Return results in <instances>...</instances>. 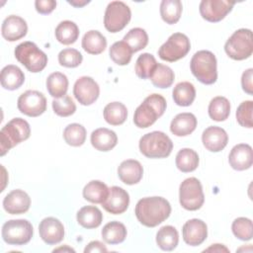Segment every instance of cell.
<instances>
[{
  "mask_svg": "<svg viewBox=\"0 0 253 253\" xmlns=\"http://www.w3.org/2000/svg\"><path fill=\"white\" fill-rule=\"evenodd\" d=\"M206 251H216V252L224 251V252H228L229 250L225 246H223L222 244H212V246H211L208 249H206L205 252Z\"/></svg>",
  "mask_w": 253,
  "mask_h": 253,
  "instance_id": "50",
  "label": "cell"
},
{
  "mask_svg": "<svg viewBox=\"0 0 253 253\" xmlns=\"http://www.w3.org/2000/svg\"><path fill=\"white\" fill-rule=\"evenodd\" d=\"M53 112L59 117H69L76 111V105L70 96L65 95L52 101Z\"/></svg>",
  "mask_w": 253,
  "mask_h": 253,
  "instance_id": "45",
  "label": "cell"
},
{
  "mask_svg": "<svg viewBox=\"0 0 253 253\" xmlns=\"http://www.w3.org/2000/svg\"><path fill=\"white\" fill-rule=\"evenodd\" d=\"M130 18L131 12L126 3L112 1L108 4L105 11L104 26L110 33H118L128 24Z\"/></svg>",
  "mask_w": 253,
  "mask_h": 253,
  "instance_id": "11",
  "label": "cell"
},
{
  "mask_svg": "<svg viewBox=\"0 0 253 253\" xmlns=\"http://www.w3.org/2000/svg\"><path fill=\"white\" fill-rule=\"evenodd\" d=\"M109 195L108 186L99 180H92L83 189V197L93 204H103Z\"/></svg>",
  "mask_w": 253,
  "mask_h": 253,
  "instance_id": "28",
  "label": "cell"
},
{
  "mask_svg": "<svg viewBox=\"0 0 253 253\" xmlns=\"http://www.w3.org/2000/svg\"><path fill=\"white\" fill-rule=\"evenodd\" d=\"M128 205V193L121 187L113 186L109 189V195L102 204V207L110 213L121 214L127 210Z\"/></svg>",
  "mask_w": 253,
  "mask_h": 253,
  "instance_id": "16",
  "label": "cell"
},
{
  "mask_svg": "<svg viewBox=\"0 0 253 253\" xmlns=\"http://www.w3.org/2000/svg\"><path fill=\"white\" fill-rule=\"evenodd\" d=\"M17 107L26 116L39 117L46 110V99L40 91L27 90L18 98Z\"/></svg>",
  "mask_w": 253,
  "mask_h": 253,
  "instance_id": "12",
  "label": "cell"
},
{
  "mask_svg": "<svg viewBox=\"0 0 253 253\" xmlns=\"http://www.w3.org/2000/svg\"><path fill=\"white\" fill-rule=\"evenodd\" d=\"M173 142L162 131H151L139 139V150L147 158H165L170 155Z\"/></svg>",
  "mask_w": 253,
  "mask_h": 253,
  "instance_id": "5",
  "label": "cell"
},
{
  "mask_svg": "<svg viewBox=\"0 0 253 253\" xmlns=\"http://www.w3.org/2000/svg\"><path fill=\"white\" fill-rule=\"evenodd\" d=\"M231 229L233 234L240 240L248 241L253 235L252 220L247 217H237L233 220Z\"/></svg>",
  "mask_w": 253,
  "mask_h": 253,
  "instance_id": "43",
  "label": "cell"
},
{
  "mask_svg": "<svg viewBox=\"0 0 253 253\" xmlns=\"http://www.w3.org/2000/svg\"><path fill=\"white\" fill-rule=\"evenodd\" d=\"M124 42H126L133 52L143 49L148 43V36L145 30L141 28H133L127 32L124 37Z\"/></svg>",
  "mask_w": 253,
  "mask_h": 253,
  "instance_id": "42",
  "label": "cell"
},
{
  "mask_svg": "<svg viewBox=\"0 0 253 253\" xmlns=\"http://www.w3.org/2000/svg\"><path fill=\"white\" fill-rule=\"evenodd\" d=\"M35 7L37 12L42 15H47L51 13L56 7V1L53 0H37L35 2Z\"/></svg>",
  "mask_w": 253,
  "mask_h": 253,
  "instance_id": "47",
  "label": "cell"
},
{
  "mask_svg": "<svg viewBox=\"0 0 253 253\" xmlns=\"http://www.w3.org/2000/svg\"><path fill=\"white\" fill-rule=\"evenodd\" d=\"M179 242V233L172 225L162 226L156 233V243L164 251L174 250Z\"/></svg>",
  "mask_w": 253,
  "mask_h": 253,
  "instance_id": "29",
  "label": "cell"
},
{
  "mask_svg": "<svg viewBox=\"0 0 253 253\" xmlns=\"http://www.w3.org/2000/svg\"><path fill=\"white\" fill-rule=\"evenodd\" d=\"M81 44L86 52L100 54L107 47V40L99 31L91 30L83 36Z\"/></svg>",
  "mask_w": 253,
  "mask_h": 253,
  "instance_id": "27",
  "label": "cell"
},
{
  "mask_svg": "<svg viewBox=\"0 0 253 253\" xmlns=\"http://www.w3.org/2000/svg\"><path fill=\"white\" fill-rule=\"evenodd\" d=\"M0 82L4 89L16 90L25 82L24 72L16 65L9 64L3 67L0 75Z\"/></svg>",
  "mask_w": 253,
  "mask_h": 253,
  "instance_id": "25",
  "label": "cell"
},
{
  "mask_svg": "<svg viewBox=\"0 0 253 253\" xmlns=\"http://www.w3.org/2000/svg\"><path fill=\"white\" fill-rule=\"evenodd\" d=\"M172 96L176 105L181 107H188L192 105L196 98V89L192 83L183 81L174 87Z\"/></svg>",
  "mask_w": 253,
  "mask_h": 253,
  "instance_id": "30",
  "label": "cell"
},
{
  "mask_svg": "<svg viewBox=\"0 0 253 253\" xmlns=\"http://www.w3.org/2000/svg\"><path fill=\"white\" fill-rule=\"evenodd\" d=\"M234 4L227 0H203L200 3V14L206 21L216 23L225 18Z\"/></svg>",
  "mask_w": 253,
  "mask_h": 253,
  "instance_id": "13",
  "label": "cell"
},
{
  "mask_svg": "<svg viewBox=\"0 0 253 253\" xmlns=\"http://www.w3.org/2000/svg\"><path fill=\"white\" fill-rule=\"evenodd\" d=\"M31 134V127L27 121L15 118L8 122L0 130V155L4 156L11 148L27 140Z\"/></svg>",
  "mask_w": 253,
  "mask_h": 253,
  "instance_id": "3",
  "label": "cell"
},
{
  "mask_svg": "<svg viewBox=\"0 0 253 253\" xmlns=\"http://www.w3.org/2000/svg\"><path fill=\"white\" fill-rule=\"evenodd\" d=\"M60 250H68V251H74L72 248H63V247H60V248L54 249V250H53V252H55V251H60Z\"/></svg>",
  "mask_w": 253,
  "mask_h": 253,
  "instance_id": "52",
  "label": "cell"
},
{
  "mask_svg": "<svg viewBox=\"0 0 253 253\" xmlns=\"http://www.w3.org/2000/svg\"><path fill=\"white\" fill-rule=\"evenodd\" d=\"M229 165L237 171L249 169L253 163L252 147L246 143H239L232 147L228 156Z\"/></svg>",
  "mask_w": 253,
  "mask_h": 253,
  "instance_id": "20",
  "label": "cell"
},
{
  "mask_svg": "<svg viewBox=\"0 0 253 253\" xmlns=\"http://www.w3.org/2000/svg\"><path fill=\"white\" fill-rule=\"evenodd\" d=\"M102 238L108 244L122 243L126 237V228L120 221L108 222L102 229Z\"/></svg>",
  "mask_w": 253,
  "mask_h": 253,
  "instance_id": "32",
  "label": "cell"
},
{
  "mask_svg": "<svg viewBox=\"0 0 253 253\" xmlns=\"http://www.w3.org/2000/svg\"><path fill=\"white\" fill-rule=\"evenodd\" d=\"M14 53L16 59L33 73L42 71L47 64V55L32 42L18 44Z\"/></svg>",
  "mask_w": 253,
  "mask_h": 253,
  "instance_id": "6",
  "label": "cell"
},
{
  "mask_svg": "<svg viewBox=\"0 0 253 253\" xmlns=\"http://www.w3.org/2000/svg\"><path fill=\"white\" fill-rule=\"evenodd\" d=\"M90 140L95 149L99 151H109L117 145L118 136L115 131L106 127H100L91 133Z\"/></svg>",
  "mask_w": 253,
  "mask_h": 253,
  "instance_id": "24",
  "label": "cell"
},
{
  "mask_svg": "<svg viewBox=\"0 0 253 253\" xmlns=\"http://www.w3.org/2000/svg\"><path fill=\"white\" fill-rule=\"evenodd\" d=\"M46 89L54 99L61 98L66 95L68 90V79L61 72H53L46 78Z\"/></svg>",
  "mask_w": 253,
  "mask_h": 253,
  "instance_id": "31",
  "label": "cell"
},
{
  "mask_svg": "<svg viewBox=\"0 0 253 253\" xmlns=\"http://www.w3.org/2000/svg\"><path fill=\"white\" fill-rule=\"evenodd\" d=\"M252 112H253V102L250 100L243 101L237 108L236 120L237 123L244 127L252 128Z\"/></svg>",
  "mask_w": 253,
  "mask_h": 253,
  "instance_id": "46",
  "label": "cell"
},
{
  "mask_svg": "<svg viewBox=\"0 0 253 253\" xmlns=\"http://www.w3.org/2000/svg\"><path fill=\"white\" fill-rule=\"evenodd\" d=\"M175 162L177 168L180 171L188 173L198 168L200 159L198 153L195 150L191 148H182L178 151Z\"/></svg>",
  "mask_w": 253,
  "mask_h": 253,
  "instance_id": "35",
  "label": "cell"
},
{
  "mask_svg": "<svg viewBox=\"0 0 253 253\" xmlns=\"http://www.w3.org/2000/svg\"><path fill=\"white\" fill-rule=\"evenodd\" d=\"M31 206V198L20 189L13 190L3 200V208L10 214H21L29 211Z\"/></svg>",
  "mask_w": 253,
  "mask_h": 253,
  "instance_id": "18",
  "label": "cell"
},
{
  "mask_svg": "<svg viewBox=\"0 0 253 253\" xmlns=\"http://www.w3.org/2000/svg\"><path fill=\"white\" fill-rule=\"evenodd\" d=\"M133 51L129 47V45L124 42H114L109 50V54L111 59L118 65H126L129 63Z\"/></svg>",
  "mask_w": 253,
  "mask_h": 253,
  "instance_id": "39",
  "label": "cell"
},
{
  "mask_svg": "<svg viewBox=\"0 0 253 253\" xmlns=\"http://www.w3.org/2000/svg\"><path fill=\"white\" fill-rule=\"evenodd\" d=\"M63 138L71 146H81L86 139V129L80 124H70L63 130Z\"/></svg>",
  "mask_w": 253,
  "mask_h": 253,
  "instance_id": "41",
  "label": "cell"
},
{
  "mask_svg": "<svg viewBox=\"0 0 253 253\" xmlns=\"http://www.w3.org/2000/svg\"><path fill=\"white\" fill-rule=\"evenodd\" d=\"M166 107V100L162 95L154 93L147 96L134 112V125L139 128H146L152 126L164 114Z\"/></svg>",
  "mask_w": 253,
  "mask_h": 253,
  "instance_id": "2",
  "label": "cell"
},
{
  "mask_svg": "<svg viewBox=\"0 0 253 253\" xmlns=\"http://www.w3.org/2000/svg\"><path fill=\"white\" fill-rule=\"evenodd\" d=\"M28 25L26 21L16 15L8 16L2 23L1 34L8 42H16L27 35Z\"/></svg>",
  "mask_w": 253,
  "mask_h": 253,
  "instance_id": "19",
  "label": "cell"
},
{
  "mask_svg": "<svg viewBox=\"0 0 253 253\" xmlns=\"http://www.w3.org/2000/svg\"><path fill=\"white\" fill-rule=\"evenodd\" d=\"M179 201L181 206L187 211H197L202 208L205 202V195L202 184L197 178L190 177L181 183Z\"/></svg>",
  "mask_w": 253,
  "mask_h": 253,
  "instance_id": "8",
  "label": "cell"
},
{
  "mask_svg": "<svg viewBox=\"0 0 253 253\" xmlns=\"http://www.w3.org/2000/svg\"><path fill=\"white\" fill-rule=\"evenodd\" d=\"M175 79L174 71L167 65L157 63V66L152 73L150 80L152 84L157 88H168L170 87Z\"/></svg>",
  "mask_w": 253,
  "mask_h": 253,
  "instance_id": "38",
  "label": "cell"
},
{
  "mask_svg": "<svg viewBox=\"0 0 253 253\" xmlns=\"http://www.w3.org/2000/svg\"><path fill=\"white\" fill-rule=\"evenodd\" d=\"M193 75L203 84L211 85L217 79L216 58L210 50L197 51L190 62Z\"/></svg>",
  "mask_w": 253,
  "mask_h": 253,
  "instance_id": "4",
  "label": "cell"
},
{
  "mask_svg": "<svg viewBox=\"0 0 253 253\" xmlns=\"http://www.w3.org/2000/svg\"><path fill=\"white\" fill-rule=\"evenodd\" d=\"M108 249L105 246L104 243H102L101 241L98 240H94L91 241L84 249L85 253H94V252H98V253H102V252H107Z\"/></svg>",
  "mask_w": 253,
  "mask_h": 253,
  "instance_id": "49",
  "label": "cell"
},
{
  "mask_svg": "<svg viewBox=\"0 0 253 253\" xmlns=\"http://www.w3.org/2000/svg\"><path fill=\"white\" fill-rule=\"evenodd\" d=\"M39 232L44 243L53 245L59 243L63 239L64 226L59 219L49 216L41 221L39 225Z\"/></svg>",
  "mask_w": 253,
  "mask_h": 253,
  "instance_id": "15",
  "label": "cell"
},
{
  "mask_svg": "<svg viewBox=\"0 0 253 253\" xmlns=\"http://www.w3.org/2000/svg\"><path fill=\"white\" fill-rule=\"evenodd\" d=\"M118 175L123 183L126 185H134L141 180L143 168L139 161L127 159L120 164L118 168Z\"/></svg>",
  "mask_w": 253,
  "mask_h": 253,
  "instance_id": "22",
  "label": "cell"
},
{
  "mask_svg": "<svg viewBox=\"0 0 253 253\" xmlns=\"http://www.w3.org/2000/svg\"><path fill=\"white\" fill-rule=\"evenodd\" d=\"M104 119L112 126L123 125L127 118V109L121 102L109 103L104 108Z\"/></svg>",
  "mask_w": 253,
  "mask_h": 253,
  "instance_id": "34",
  "label": "cell"
},
{
  "mask_svg": "<svg viewBox=\"0 0 253 253\" xmlns=\"http://www.w3.org/2000/svg\"><path fill=\"white\" fill-rule=\"evenodd\" d=\"M252 78H253V69L248 68L242 73L241 77V86L245 93L248 95L253 94V84H252Z\"/></svg>",
  "mask_w": 253,
  "mask_h": 253,
  "instance_id": "48",
  "label": "cell"
},
{
  "mask_svg": "<svg viewBox=\"0 0 253 253\" xmlns=\"http://www.w3.org/2000/svg\"><path fill=\"white\" fill-rule=\"evenodd\" d=\"M134 213L141 224L147 227H155L169 217L171 206L162 197H146L137 202Z\"/></svg>",
  "mask_w": 253,
  "mask_h": 253,
  "instance_id": "1",
  "label": "cell"
},
{
  "mask_svg": "<svg viewBox=\"0 0 253 253\" xmlns=\"http://www.w3.org/2000/svg\"><path fill=\"white\" fill-rule=\"evenodd\" d=\"M79 37V29L72 21H62L55 28V38L62 44L74 43Z\"/></svg>",
  "mask_w": 253,
  "mask_h": 253,
  "instance_id": "33",
  "label": "cell"
},
{
  "mask_svg": "<svg viewBox=\"0 0 253 253\" xmlns=\"http://www.w3.org/2000/svg\"><path fill=\"white\" fill-rule=\"evenodd\" d=\"M70 5L76 7V8H81L83 7L84 5L88 4L90 1L89 0H83V1H78V0H73V1H67Z\"/></svg>",
  "mask_w": 253,
  "mask_h": 253,
  "instance_id": "51",
  "label": "cell"
},
{
  "mask_svg": "<svg viewBox=\"0 0 253 253\" xmlns=\"http://www.w3.org/2000/svg\"><path fill=\"white\" fill-rule=\"evenodd\" d=\"M191 49L189 38L182 33L172 34L158 49V55L168 62L177 61L185 57Z\"/></svg>",
  "mask_w": 253,
  "mask_h": 253,
  "instance_id": "10",
  "label": "cell"
},
{
  "mask_svg": "<svg viewBox=\"0 0 253 253\" xmlns=\"http://www.w3.org/2000/svg\"><path fill=\"white\" fill-rule=\"evenodd\" d=\"M83 56L81 52L75 48H64L58 53V62L61 66L74 68L81 64Z\"/></svg>",
  "mask_w": 253,
  "mask_h": 253,
  "instance_id": "44",
  "label": "cell"
},
{
  "mask_svg": "<svg viewBox=\"0 0 253 253\" xmlns=\"http://www.w3.org/2000/svg\"><path fill=\"white\" fill-rule=\"evenodd\" d=\"M77 222L84 228H96L103 221L102 211L95 206H86L77 212Z\"/></svg>",
  "mask_w": 253,
  "mask_h": 253,
  "instance_id": "26",
  "label": "cell"
},
{
  "mask_svg": "<svg viewBox=\"0 0 253 253\" xmlns=\"http://www.w3.org/2000/svg\"><path fill=\"white\" fill-rule=\"evenodd\" d=\"M197 118L192 113H181L174 117L170 124V130L176 136L191 134L197 127Z\"/></svg>",
  "mask_w": 253,
  "mask_h": 253,
  "instance_id": "23",
  "label": "cell"
},
{
  "mask_svg": "<svg viewBox=\"0 0 253 253\" xmlns=\"http://www.w3.org/2000/svg\"><path fill=\"white\" fill-rule=\"evenodd\" d=\"M100 94L98 83L89 76H82L76 80L73 87V95L83 106H89L95 103Z\"/></svg>",
  "mask_w": 253,
  "mask_h": 253,
  "instance_id": "14",
  "label": "cell"
},
{
  "mask_svg": "<svg viewBox=\"0 0 253 253\" xmlns=\"http://www.w3.org/2000/svg\"><path fill=\"white\" fill-rule=\"evenodd\" d=\"M209 116L215 122L225 121L230 114V103L222 96H217L211 99L209 104Z\"/></svg>",
  "mask_w": 253,
  "mask_h": 253,
  "instance_id": "36",
  "label": "cell"
},
{
  "mask_svg": "<svg viewBox=\"0 0 253 253\" xmlns=\"http://www.w3.org/2000/svg\"><path fill=\"white\" fill-rule=\"evenodd\" d=\"M183 239L190 246L201 245L208 236V226L205 221L193 218L185 222L182 228Z\"/></svg>",
  "mask_w": 253,
  "mask_h": 253,
  "instance_id": "17",
  "label": "cell"
},
{
  "mask_svg": "<svg viewBox=\"0 0 253 253\" xmlns=\"http://www.w3.org/2000/svg\"><path fill=\"white\" fill-rule=\"evenodd\" d=\"M226 54L234 60H243L251 56L253 52L252 32L249 29L235 31L224 44Z\"/></svg>",
  "mask_w": 253,
  "mask_h": 253,
  "instance_id": "7",
  "label": "cell"
},
{
  "mask_svg": "<svg viewBox=\"0 0 253 253\" xmlns=\"http://www.w3.org/2000/svg\"><path fill=\"white\" fill-rule=\"evenodd\" d=\"M183 10L180 0H163L160 3V15L162 20L169 25L176 24L181 17Z\"/></svg>",
  "mask_w": 253,
  "mask_h": 253,
  "instance_id": "37",
  "label": "cell"
},
{
  "mask_svg": "<svg viewBox=\"0 0 253 253\" xmlns=\"http://www.w3.org/2000/svg\"><path fill=\"white\" fill-rule=\"evenodd\" d=\"M33 225L27 219H11L2 226V238L10 245L27 244L33 237Z\"/></svg>",
  "mask_w": 253,
  "mask_h": 253,
  "instance_id": "9",
  "label": "cell"
},
{
  "mask_svg": "<svg viewBox=\"0 0 253 253\" xmlns=\"http://www.w3.org/2000/svg\"><path fill=\"white\" fill-rule=\"evenodd\" d=\"M202 141L209 151L218 152L227 145L228 135L223 128L212 126L207 127L203 131Z\"/></svg>",
  "mask_w": 253,
  "mask_h": 253,
  "instance_id": "21",
  "label": "cell"
},
{
  "mask_svg": "<svg viewBox=\"0 0 253 253\" xmlns=\"http://www.w3.org/2000/svg\"><path fill=\"white\" fill-rule=\"evenodd\" d=\"M156 66L157 61L151 53H142L136 59L135 74L141 79H148L151 77Z\"/></svg>",
  "mask_w": 253,
  "mask_h": 253,
  "instance_id": "40",
  "label": "cell"
}]
</instances>
